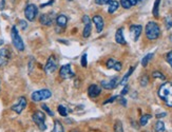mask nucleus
<instances>
[{"instance_id": "a19ab883", "label": "nucleus", "mask_w": 172, "mask_h": 132, "mask_svg": "<svg viewBox=\"0 0 172 132\" xmlns=\"http://www.w3.org/2000/svg\"><path fill=\"white\" fill-rule=\"evenodd\" d=\"M118 100H119V103H120V104L123 105V106H127V100H126L125 98L118 97Z\"/></svg>"}, {"instance_id": "79ce46f5", "label": "nucleus", "mask_w": 172, "mask_h": 132, "mask_svg": "<svg viewBox=\"0 0 172 132\" xmlns=\"http://www.w3.org/2000/svg\"><path fill=\"white\" fill-rule=\"evenodd\" d=\"M4 6H6V0H0V11H2Z\"/></svg>"}, {"instance_id": "39448f33", "label": "nucleus", "mask_w": 172, "mask_h": 132, "mask_svg": "<svg viewBox=\"0 0 172 132\" xmlns=\"http://www.w3.org/2000/svg\"><path fill=\"white\" fill-rule=\"evenodd\" d=\"M52 96V93L50 90L48 89H41V90L35 91V92L32 93V100L35 103L37 102H41V100L48 99Z\"/></svg>"}, {"instance_id": "1a4fd4ad", "label": "nucleus", "mask_w": 172, "mask_h": 132, "mask_svg": "<svg viewBox=\"0 0 172 132\" xmlns=\"http://www.w3.org/2000/svg\"><path fill=\"white\" fill-rule=\"evenodd\" d=\"M118 86V77L114 76V77L110 78L109 80H102L101 81V87L107 89V90H112L115 89Z\"/></svg>"}, {"instance_id": "c03bdc74", "label": "nucleus", "mask_w": 172, "mask_h": 132, "mask_svg": "<svg viewBox=\"0 0 172 132\" xmlns=\"http://www.w3.org/2000/svg\"><path fill=\"white\" fill-rule=\"evenodd\" d=\"M131 3V6H136V4L138 3V0H129Z\"/></svg>"}, {"instance_id": "c9c22d12", "label": "nucleus", "mask_w": 172, "mask_h": 132, "mask_svg": "<svg viewBox=\"0 0 172 132\" xmlns=\"http://www.w3.org/2000/svg\"><path fill=\"white\" fill-rule=\"evenodd\" d=\"M121 68H123V64H121V62H119V61H116V64H115V66L113 67V69L115 71H120L121 70Z\"/></svg>"}, {"instance_id": "49530a36", "label": "nucleus", "mask_w": 172, "mask_h": 132, "mask_svg": "<svg viewBox=\"0 0 172 132\" xmlns=\"http://www.w3.org/2000/svg\"><path fill=\"white\" fill-rule=\"evenodd\" d=\"M146 1H147V0H138V2H140V3H145Z\"/></svg>"}, {"instance_id": "7ed1b4c3", "label": "nucleus", "mask_w": 172, "mask_h": 132, "mask_svg": "<svg viewBox=\"0 0 172 132\" xmlns=\"http://www.w3.org/2000/svg\"><path fill=\"white\" fill-rule=\"evenodd\" d=\"M11 37H12V42H13L14 47L16 48V50L19 52H23L25 51V44H23L22 38L19 35L17 28L16 25H14L11 30Z\"/></svg>"}, {"instance_id": "58836bf2", "label": "nucleus", "mask_w": 172, "mask_h": 132, "mask_svg": "<svg viewBox=\"0 0 172 132\" xmlns=\"http://www.w3.org/2000/svg\"><path fill=\"white\" fill-rule=\"evenodd\" d=\"M118 98V96H112L111 98H109V99H107V100H105L104 102V105H106V104H110V103H113L114 100H116Z\"/></svg>"}, {"instance_id": "20e7f679", "label": "nucleus", "mask_w": 172, "mask_h": 132, "mask_svg": "<svg viewBox=\"0 0 172 132\" xmlns=\"http://www.w3.org/2000/svg\"><path fill=\"white\" fill-rule=\"evenodd\" d=\"M33 122L38 126V128L41 131L47 130V125H45V114L42 111H36L32 115Z\"/></svg>"}, {"instance_id": "0eeeda50", "label": "nucleus", "mask_w": 172, "mask_h": 132, "mask_svg": "<svg viewBox=\"0 0 172 132\" xmlns=\"http://www.w3.org/2000/svg\"><path fill=\"white\" fill-rule=\"evenodd\" d=\"M25 107H27V98L25 96H20L17 99V103L12 106L11 109L13 110L14 112H16L17 114H20V113H22V111L25 109Z\"/></svg>"}, {"instance_id": "e433bc0d", "label": "nucleus", "mask_w": 172, "mask_h": 132, "mask_svg": "<svg viewBox=\"0 0 172 132\" xmlns=\"http://www.w3.org/2000/svg\"><path fill=\"white\" fill-rule=\"evenodd\" d=\"M110 0H95V3L98 4V6H105V4H107Z\"/></svg>"}, {"instance_id": "4c0bfd02", "label": "nucleus", "mask_w": 172, "mask_h": 132, "mask_svg": "<svg viewBox=\"0 0 172 132\" xmlns=\"http://www.w3.org/2000/svg\"><path fill=\"white\" fill-rule=\"evenodd\" d=\"M19 25H20V28L22 29V30H25V29L28 28V23L25 22V20H19Z\"/></svg>"}, {"instance_id": "cd10ccee", "label": "nucleus", "mask_w": 172, "mask_h": 132, "mask_svg": "<svg viewBox=\"0 0 172 132\" xmlns=\"http://www.w3.org/2000/svg\"><path fill=\"white\" fill-rule=\"evenodd\" d=\"M58 112L61 116H68V109L64 106H58Z\"/></svg>"}, {"instance_id": "a18cd8bd", "label": "nucleus", "mask_w": 172, "mask_h": 132, "mask_svg": "<svg viewBox=\"0 0 172 132\" xmlns=\"http://www.w3.org/2000/svg\"><path fill=\"white\" fill-rule=\"evenodd\" d=\"M163 116H166V113H162V114H156V117H157V118H159V117H163Z\"/></svg>"}, {"instance_id": "9d476101", "label": "nucleus", "mask_w": 172, "mask_h": 132, "mask_svg": "<svg viewBox=\"0 0 172 132\" xmlns=\"http://www.w3.org/2000/svg\"><path fill=\"white\" fill-rule=\"evenodd\" d=\"M59 75L64 79H69V78H73L75 76V74L71 70L70 64H64V66L60 68V70H59Z\"/></svg>"}, {"instance_id": "f8f14e48", "label": "nucleus", "mask_w": 172, "mask_h": 132, "mask_svg": "<svg viewBox=\"0 0 172 132\" xmlns=\"http://www.w3.org/2000/svg\"><path fill=\"white\" fill-rule=\"evenodd\" d=\"M142 30H143V28H142V25H132L130 26V32L133 36L134 41H137L138 40L140 34H142Z\"/></svg>"}, {"instance_id": "393cba45", "label": "nucleus", "mask_w": 172, "mask_h": 132, "mask_svg": "<svg viewBox=\"0 0 172 132\" xmlns=\"http://www.w3.org/2000/svg\"><path fill=\"white\" fill-rule=\"evenodd\" d=\"M159 3H161V0H155L154 2V6H153V16L154 17H159Z\"/></svg>"}, {"instance_id": "de8ad7c7", "label": "nucleus", "mask_w": 172, "mask_h": 132, "mask_svg": "<svg viewBox=\"0 0 172 132\" xmlns=\"http://www.w3.org/2000/svg\"><path fill=\"white\" fill-rule=\"evenodd\" d=\"M3 45V39H0V45Z\"/></svg>"}, {"instance_id": "473e14b6", "label": "nucleus", "mask_w": 172, "mask_h": 132, "mask_svg": "<svg viewBox=\"0 0 172 132\" xmlns=\"http://www.w3.org/2000/svg\"><path fill=\"white\" fill-rule=\"evenodd\" d=\"M80 64H82V66L83 68H86L87 67V53H83L82 58H80Z\"/></svg>"}, {"instance_id": "412c9836", "label": "nucleus", "mask_w": 172, "mask_h": 132, "mask_svg": "<svg viewBox=\"0 0 172 132\" xmlns=\"http://www.w3.org/2000/svg\"><path fill=\"white\" fill-rule=\"evenodd\" d=\"M52 132H64L63 126L60 121H55L54 128H53V130H52Z\"/></svg>"}, {"instance_id": "bb28decb", "label": "nucleus", "mask_w": 172, "mask_h": 132, "mask_svg": "<svg viewBox=\"0 0 172 132\" xmlns=\"http://www.w3.org/2000/svg\"><path fill=\"white\" fill-rule=\"evenodd\" d=\"M114 132H124L123 124H121L120 121H117L114 125Z\"/></svg>"}, {"instance_id": "3c124183", "label": "nucleus", "mask_w": 172, "mask_h": 132, "mask_svg": "<svg viewBox=\"0 0 172 132\" xmlns=\"http://www.w3.org/2000/svg\"><path fill=\"white\" fill-rule=\"evenodd\" d=\"M68 1H72V0H68Z\"/></svg>"}, {"instance_id": "09e8293b", "label": "nucleus", "mask_w": 172, "mask_h": 132, "mask_svg": "<svg viewBox=\"0 0 172 132\" xmlns=\"http://www.w3.org/2000/svg\"><path fill=\"white\" fill-rule=\"evenodd\" d=\"M170 41H171V42H172V35H171V36H170Z\"/></svg>"}, {"instance_id": "72a5a7b5", "label": "nucleus", "mask_w": 172, "mask_h": 132, "mask_svg": "<svg viewBox=\"0 0 172 132\" xmlns=\"http://www.w3.org/2000/svg\"><path fill=\"white\" fill-rule=\"evenodd\" d=\"M41 108H42V109H44V111H45V112H47V113H48V114H49V115H50V116H53V115H54V113H53V112H52V111H51V109H50V108H49V107H48V106H47V105H44H44H42V106H41Z\"/></svg>"}, {"instance_id": "9b49d317", "label": "nucleus", "mask_w": 172, "mask_h": 132, "mask_svg": "<svg viewBox=\"0 0 172 132\" xmlns=\"http://www.w3.org/2000/svg\"><path fill=\"white\" fill-rule=\"evenodd\" d=\"M11 59V53L8 49H0V67H6Z\"/></svg>"}, {"instance_id": "aec40b11", "label": "nucleus", "mask_w": 172, "mask_h": 132, "mask_svg": "<svg viewBox=\"0 0 172 132\" xmlns=\"http://www.w3.org/2000/svg\"><path fill=\"white\" fill-rule=\"evenodd\" d=\"M91 30H92V25H91V21L88 23H85V29H83L82 36L85 38H88L91 35Z\"/></svg>"}, {"instance_id": "dca6fc26", "label": "nucleus", "mask_w": 172, "mask_h": 132, "mask_svg": "<svg viewBox=\"0 0 172 132\" xmlns=\"http://www.w3.org/2000/svg\"><path fill=\"white\" fill-rule=\"evenodd\" d=\"M115 40L119 45H126V40H125V37H124V30L121 28L116 31Z\"/></svg>"}, {"instance_id": "2eb2a0df", "label": "nucleus", "mask_w": 172, "mask_h": 132, "mask_svg": "<svg viewBox=\"0 0 172 132\" xmlns=\"http://www.w3.org/2000/svg\"><path fill=\"white\" fill-rule=\"evenodd\" d=\"M93 22H94V25H96V30L97 32L100 33L102 31V29H104V19H102L101 16L99 15H95L94 17H93Z\"/></svg>"}, {"instance_id": "4468645a", "label": "nucleus", "mask_w": 172, "mask_h": 132, "mask_svg": "<svg viewBox=\"0 0 172 132\" xmlns=\"http://www.w3.org/2000/svg\"><path fill=\"white\" fill-rule=\"evenodd\" d=\"M52 15H53V14H42L39 18L40 23L45 26L52 25V23H53V17H52Z\"/></svg>"}, {"instance_id": "37998d69", "label": "nucleus", "mask_w": 172, "mask_h": 132, "mask_svg": "<svg viewBox=\"0 0 172 132\" xmlns=\"http://www.w3.org/2000/svg\"><path fill=\"white\" fill-rule=\"evenodd\" d=\"M82 21H83V23H88V22H90V17L89 16H87V15H85L83 16V18H82Z\"/></svg>"}, {"instance_id": "a211bd4d", "label": "nucleus", "mask_w": 172, "mask_h": 132, "mask_svg": "<svg viewBox=\"0 0 172 132\" xmlns=\"http://www.w3.org/2000/svg\"><path fill=\"white\" fill-rule=\"evenodd\" d=\"M108 4H109L108 12L110 14H113L114 12H116V10H117L119 6L118 1H116V0H110V1L108 2Z\"/></svg>"}, {"instance_id": "4be33fe9", "label": "nucleus", "mask_w": 172, "mask_h": 132, "mask_svg": "<svg viewBox=\"0 0 172 132\" xmlns=\"http://www.w3.org/2000/svg\"><path fill=\"white\" fill-rule=\"evenodd\" d=\"M155 132H164L165 131V124L162 121H157L156 124L154 125Z\"/></svg>"}, {"instance_id": "f03ea898", "label": "nucleus", "mask_w": 172, "mask_h": 132, "mask_svg": "<svg viewBox=\"0 0 172 132\" xmlns=\"http://www.w3.org/2000/svg\"><path fill=\"white\" fill-rule=\"evenodd\" d=\"M161 35V29L159 25L154 21H150L146 25V36L148 39L150 40H155L159 37Z\"/></svg>"}, {"instance_id": "423d86ee", "label": "nucleus", "mask_w": 172, "mask_h": 132, "mask_svg": "<svg viewBox=\"0 0 172 132\" xmlns=\"http://www.w3.org/2000/svg\"><path fill=\"white\" fill-rule=\"evenodd\" d=\"M38 15V8L35 4H28L25 9V16L29 21H34Z\"/></svg>"}, {"instance_id": "c85d7f7f", "label": "nucleus", "mask_w": 172, "mask_h": 132, "mask_svg": "<svg viewBox=\"0 0 172 132\" xmlns=\"http://www.w3.org/2000/svg\"><path fill=\"white\" fill-rule=\"evenodd\" d=\"M152 76H153L154 78H159V79H162V80H165V75L163 73H161L159 71H154L153 73H152Z\"/></svg>"}, {"instance_id": "b1692460", "label": "nucleus", "mask_w": 172, "mask_h": 132, "mask_svg": "<svg viewBox=\"0 0 172 132\" xmlns=\"http://www.w3.org/2000/svg\"><path fill=\"white\" fill-rule=\"evenodd\" d=\"M152 58H153V53H150V54L146 55L144 58H143V60H142V64H143V67H147L148 62L151 60Z\"/></svg>"}, {"instance_id": "6e6552de", "label": "nucleus", "mask_w": 172, "mask_h": 132, "mask_svg": "<svg viewBox=\"0 0 172 132\" xmlns=\"http://www.w3.org/2000/svg\"><path fill=\"white\" fill-rule=\"evenodd\" d=\"M56 68H57V58L54 55H51V56L48 58L47 64H45V66H44V71H45V73L51 74V73H53V72H55Z\"/></svg>"}, {"instance_id": "f704fd0d", "label": "nucleus", "mask_w": 172, "mask_h": 132, "mask_svg": "<svg viewBox=\"0 0 172 132\" xmlns=\"http://www.w3.org/2000/svg\"><path fill=\"white\" fill-rule=\"evenodd\" d=\"M166 60L167 62H168L169 64L171 66V68H172V51H170L167 54V56H166Z\"/></svg>"}, {"instance_id": "5701e85b", "label": "nucleus", "mask_w": 172, "mask_h": 132, "mask_svg": "<svg viewBox=\"0 0 172 132\" xmlns=\"http://www.w3.org/2000/svg\"><path fill=\"white\" fill-rule=\"evenodd\" d=\"M151 114H145V115H143L142 117H140V126H146L148 123V121H149L150 118H151Z\"/></svg>"}, {"instance_id": "7c9ffc66", "label": "nucleus", "mask_w": 172, "mask_h": 132, "mask_svg": "<svg viewBox=\"0 0 172 132\" xmlns=\"http://www.w3.org/2000/svg\"><path fill=\"white\" fill-rule=\"evenodd\" d=\"M120 6H123L124 9H130L131 6V3H130V1L129 0H120Z\"/></svg>"}, {"instance_id": "ea45409f", "label": "nucleus", "mask_w": 172, "mask_h": 132, "mask_svg": "<svg viewBox=\"0 0 172 132\" xmlns=\"http://www.w3.org/2000/svg\"><path fill=\"white\" fill-rule=\"evenodd\" d=\"M128 91H129V86H126L125 85V88L121 90V92H120V94L121 95H126L128 93Z\"/></svg>"}, {"instance_id": "a878e982", "label": "nucleus", "mask_w": 172, "mask_h": 132, "mask_svg": "<svg viewBox=\"0 0 172 132\" xmlns=\"http://www.w3.org/2000/svg\"><path fill=\"white\" fill-rule=\"evenodd\" d=\"M165 25L167 30H170L172 28V15H168L165 18Z\"/></svg>"}, {"instance_id": "f3484780", "label": "nucleus", "mask_w": 172, "mask_h": 132, "mask_svg": "<svg viewBox=\"0 0 172 132\" xmlns=\"http://www.w3.org/2000/svg\"><path fill=\"white\" fill-rule=\"evenodd\" d=\"M56 23H57V25L60 26V28H64V26L67 25V23H68V17H67L66 15H63V14H60V15L57 16Z\"/></svg>"}, {"instance_id": "8fccbe9b", "label": "nucleus", "mask_w": 172, "mask_h": 132, "mask_svg": "<svg viewBox=\"0 0 172 132\" xmlns=\"http://www.w3.org/2000/svg\"><path fill=\"white\" fill-rule=\"evenodd\" d=\"M71 132H79V131H77V130H74V131H71Z\"/></svg>"}, {"instance_id": "c756f323", "label": "nucleus", "mask_w": 172, "mask_h": 132, "mask_svg": "<svg viewBox=\"0 0 172 132\" xmlns=\"http://www.w3.org/2000/svg\"><path fill=\"white\" fill-rule=\"evenodd\" d=\"M116 61H117V60H115L114 58L108 59V61H107V68H108V69H113V67L115 66Z\"/></svg>"}, {"instance_id": "6ab92c4d", "label": "nucleus", "mask_w": 172, "mask_h": 132, "mask_svg": "<svg viewBox=\"0 0 172 132\" xmlns=\"http://www.w3.org/2000/svg\"><path fill=\"white\" fill-rule=\"evenodd\" d=\"M134 69H135L134 67H131V68L129 69V71L127 72V73L125 74V76H124L123 79H121V80H120V83H120V85L125 86L126 83H127L128 79H129V77H130V75H131V74L133 73V71H134Z\"/></svg>"}, {"instance_id": "ddd939ff", "label": "nucleus", "mask_w": 172, "mask_h": 132, "mask_svg": "<svg viewBox=\"0 0 172 132\" xmlns=\"http://www.w3.org/2000/svg\"><path fill=\"white\" fill-rule=\"evenodd\" d=\"M100 92H101V88H100V86L95 85V83L91 85L89 89H88V94H89V96L92 98L97 97L100 94Z\"/></svg>"}, {"instance_id": "2f4dec72", "label": "nucleus", "mask_w": 172, "mask_h": 132, "mask_svg": "<svg viewBox=\"0 0 172 132\" xmlns=\"http://www.w3.org/2000/svg\"><path fill=\"white\" fill-rule=\"evenodd\" d=\"M148 83H149V78H148V76L147 75L142 76V78H140V85H142L143 87H146V86L148 85Z\"/></svg>"}, {"instance_id": "f257e3e1", "label": "nucleus", "mask_w": 172, "mask_h": 132, "mask_svg": "<svg viewBox=\"0 0 172 132\" xmlns=\"http://www.w3.org/2000/svg\"><path fill=\"white\" fill-rule=\"evenodd\" d=\"M159 96L168 107H172V83H165L159 89Z\"/></svg>"}]
</instances>
